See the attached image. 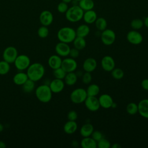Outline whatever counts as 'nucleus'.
Instances as JSON below:
<instances>
[{
    "label": "nucleus",
    "mask_w": 148,
    "mask_h": 148,
    "mask_svg": "<svg viewBox=\"0 0 148 148\" xmlns=\"http://www.w3.org/2000/svg\"><path fill=\"white\" fill-rule=\"evenodd\" d=\"M37 34L39 38H43V39L46 38L49 35V30L47 26L42 25L38 28V29L37 31Z\"/></svg>",
    "instance_id": "e433bc0d"
},
{
    "label": "nucleus",
    "mask_w": 148,
    "mask_h": 148,
    "mask_svg": "<svg viewBox=\"0 0 148 148\" xmlns=\"http://www.w3.org/2000/svg\"><path fill=\"white\" fill-rule=\"evenodd\" d=\"M97 18V13L92 9L84 11L83 16V20L87 24H91L94 23Z\"/></svg>",
    "instance_id": "6ab92c4d"
},
{
    "label": "nucleus",
    "mask_w": 148,
    "mask_h": 148,
    "mask_svg": "<svg viewBox=\"0 0 148 148\" xmlns=\"http://www.w3.org/2000/svg\"><path fill=\"white\" fill-rule=\"evenodd\" d=\"M65 84L63 80L55 78L50 82L49 86L53 93H59L64 90Z\"/></svg>",
    "instance_id": "2eb2a0df"
},
{
    "label": "nucleus",
    "mask_w": 148,
    "mask_h": 148,
    "mask_svg": "<svg viewBox=\"0 0 148 148\" xmlns=\"http://www.w3.org/2000/svg\"><path fill=\"white\" fill-rule=\"evenodd\" d=\"M77 113L75 110H70L68 114H67V118L68 120L71 121H76V119H77Z\"/></svg>",
    "instance_id": "79ce46f5"
},
{
    "label": "nucleus",
    "mask_w": 148,
    "mask_h": 148,
    "mask_svg": "<svg viewBox=\"0 0 148 148\" xmlns=\"http://www.w3.org/2000/svg\"><path fill=\"white\" fill-rule=\"evenodd\" d=\"M90 32V28L88 24H83L77 27L76 29V34L77 36L82 38L86 37Z\"/></svg>",
    "instance_id": "393cba45"
},
{
    "label": "nucleus",
    "mask_w": 148,
    "mask_h": 148,
    "mask_svg": "<svg viewBox=\"0 0 148 148\" xmlns=\"http://www.w3.org/2000/svg\"><path fill=\"white\" fill-rule=\"evenodd\" d=\"M45 72L44 66L39 62L31 64L27 69V74L28 79L35 82L40 80L43 77Z\"/></svg>",
    "instance_id": "f257e3e1"
},
{
    "label": "nucleus",
    "mask_w": 148,
    "mask_h": 148,
    "mask_svg": "<svg viewBox=\"0 0 148 148\" xmlns=\"http://www.w3.org/2000/svg\"><path fill=\"white\" fill-rule=\"evenodd\" d=\"M10 64L5 60L0 61V75H6L10 71Z\"/></svg>",
    "instance_id": "72a5a7b5"
},
{
    "label": "nucleus",
    "mask_w": 148,
    "mask_h": 148,
    "mask_svg": "<svg viewBox=\"0 0 148 148\" xmlns=\"http://www.w3.org/2000/svg\"><path fill=\"white\" fill-rule=\"evenodd\" d=\"M126 111L130 115H134L138 113V104L135 102H130L126 106Z\"/></svg>",
    "instance_id": "2f4dec72"
},
{
    "label": "nucleus",
    "mask_w": 148,
    "mask_h": 148,
    "mask_svg": "<svg viewBox=\"0 0 148 148\" xmlns=\"http://www.w3.org/2000/svg\"><path fill=\"white\" fill-rule=\"evenodd\" d=\"M18 56V51L14 46H8L6 47L2 54L3 60L9 64L14 63L16 57Z\"/></svg>",
    "instance_id": "6e6552de"
},
{
    "label": "nucleus",
    "mask_w": 148,
    "mask_h": 148,
    "mask_svg": "<svg viewBox=\"0 0 148 148\" xmlns=\"http://www.w3.org/2000/svg\"><path fill=\"white\" fill-rule=\"evenodd\" d=\"M57 36L60 42L70 43L76 36V30L70 27H64L58 31Z\"/></svg>",
    "instance_id": "f03ea898"
},
{
    "label": "nucleus",
    "mask_w": 148,
    "mask_h": 148,
    "mask_svg": "<svg viewBox=\"0 0 148 148\" xmlns=\"http://www.w3.org/2000/svg\"><path fill=\"white\" fill-rule=\"evenodd\" d=\"M57 10L60 13H65V12L68 9L69 7L67 3H65L64 2H60L57 5Z\"/></svg>",
    "instance_id": "ea45409f"
},
{
    "label": "nucleus",
    "mask_w": 148,
    "mask_h": 148,
    "mask_svg": "<svg viewBox=\"0 0 148 148\" xmlns=\"http://www.w3.org/2000/svg\"><path fill=\"white\" fill-rule=\"evenodd\" d=\"M130 25L132 29L139 30L141 29L144 25L143 20L140 18H134L131 21Z\"/></svg>",
    "instance_id": "473e14b6"
},
{
    "label": "nucleus",
    "mask_w": 148,
    "mask_h": 148,
    "mask_svg": "<svg viewBox=\"0 0 148 148\" xmlns=\"http://www.w3.org/2000/svg\"><path fill=\"white\" fill-rule=\"evenodd\" d=\"M121 146V145L119 144V143H114L113 145H111V147L112 148H120Z\"/></svg>",
    "instance_id": "49530a36"
},
{
    "label": "nucleus",
    "mask_w": 148,
    "mask_h": 148,
    "mask_svg": "<svg viewBox=\"0 0 148 148\" xmlns=\"http://www.w3.org/2000/svg\"><path fill=\"white\" fill-rule=\"evenodd\" d=\"M78 5L84 12L93 9L94 2L92 0H81L79 2Z\"/></svg>",
    "instance_id": "cd10ccee"
},
{
    "label": "nucleus",
    "mask_w": 148,
    "mask_h": 148,
    "mask_svg": "<svg viewBox=\"0 0 148 148\" xmlns=\"http://www.w3.org/2000/svg\"><path fill=\"white\" fill-rule=\"evenodd\" d=\"M97 66L96 60L92 57L86 58L83 63V69L85 72H92L95 70Z\"/></svg>",
    "instance_id": "f3484780"
},
{
    "label": "nucleus",
    "mask_w": 148,
    "mask_h": 148,
    "mask_svg": "<svg viewBox=\"0 0 148 148\" xmlns=\"http://www.w3.org/2000/svg\"><path fill=\"white\" fill-rule=\"evenodd\" d=\"M138 113L143 118L148 119V99H143L138 103Z\"/></svg>",
    "instance_id": "a211bd4d"
},
{
    "label": "nucleus",
    "mask_w": 148,
    "mask_h": 148,
    "mask_svg": "<svg viewBox=\"0 0 148 148\" xmlns=\"http://www.w3.org/2000/svg\"><path fill=\"white\" fill-rule=\"evenodd\" d=\"M73 44L75 48L79 50H82L86 46V40L85 38L76 36L73 41Z\"/></svg>",
    "instance_id": "bb28decb"
},
{
    "label": "nucleus",
    "mask_w": 148,
    "mask_h": 148,
    "mask_svg": "<svg viewBox=\"0 0 148 148\" xmlns=\"http://www.w3.org/2000/svg\"><path fill=\"white\" fill-rule=\"evenodd\" d=\"M6 147V143L2 140H0V148H5Z\"/></svg>",
    "instance_id": "de8ad7c7"
},
{
    "label": "nucleus",
    "mask_w": 148,
    "mask_h": 148,
    "mask_svg": "<svg viewBox=\"0 0 148 148\" xmlns=\"http://www.w3.org/2000/svg\"><path fill=\"white\" fill-rule=\"evenodd\" d=\"M79 51L80 50H77V49H76L75 47H73L72 49H71L69 56H70V57L75 59V58H77L79 57V54H80Z\"/></svg>",
    "instance_id": "37998d69"
},
{
    "label": "nucleus",
    "mask_w": 148,
    "mask_h": 148,
    "mask_svg": "<svg viewBox=\"0 0 148 148\" xmlns=\"http://www.w3.org/2000/svg\"><path fill=\"white\" fill-rule=\"evenodd\" d=\"M14 64L15 67L20 71L27 69L31 64V61L29 57L25 54L18 55L16 57Z\"/></svg>",
    "instance_id": "0eeeda50"
},
{
    "label": "nucleus",
    "mask_w": 148,
    "mask_h": 148,
    "mask_svg": "<svg viewBox=\"0 0 148 148\" xmlns=\"http://www.w3.org/2000/svg\"><path fill=\"white\" fill-rule=\"evenodd\" d=\"M52 91L49 85L42 84L35 90V95L37 99L42 103H47L52 98Z\"/></svg>",
    "instance_id": "7ed1b4c3"
},
{
    "label": "nucleus",
    "mask_w": 148,
    "mask_h": 148,
    "mask_svg": "<svg viewBox=\"0 0 148 148\" xmlns=\"http://www.w3.org/2000/svg\"><path fill=\"white\" fill-rule=\"evenodd\" d=\"M95 25L98 31H102L106 29L108 23L106 20L103 17H97L95 21Z\"/></svg>",
    "instance_id": "c756f323"
},
{
    "label": "nucleus",
    "mask_w": 148,
    "mask_h": 148,
    "mask_svg": "<svg viewBox=\"0 0 148 148\" xmlns=\"http://www.w3.org/2000/svg\"><path fill=\"white\" fill-rule=\"evenodd\" d=\"M100 91V88L97 84L93 83L88 85L86 89V92L88 96L96 97L99 94Z\"/></svg>",
    "instance_id": "c85d7f7f"
},
{
    "label": "nucleus",
    "mask_w": 148,
    "mask_h": 148,
    "mask_svg": "<svg viewBox=\"0 0 148 148\" xmlns=\"http://www.w3.org/2000/svg\"><path fill=\"white\" fill-rule=\"evenodd\" d=\"M94 130L93 125L91 124L87 123L81 127L80 129V134L83 137L91 136Z\"/></svg>",
    "instance_id": "b1692460"
},
{
    "label": "nucleus",
    "mask_w": 148,
    "mask_h": 148,
    "mask_svg": "<svg viewBox=\"0 0 148 148\" xmlns=\"http://www.w3.org/2000/svg\"><path fill=\"white\" fill-rule=\"evenodd\" d=\"M82 82L85 84H88L91 83L92 80V76L90 72H85L83 73L82 76Z\"/></svg>",
    "instance_id": "58836bf2"
},
{
    "label": "nucleus",
    "mask_w": 148,
    "mask_h": 148,
    "mask_svg": "<svg viewBox=\"0 0 148 148\" xmlns=\"http://www.w3.org/2000/svg\"><path fill=\"white\" fill-rule=\"evenodd\" d=\"M84 103L86 108L91 112H96L100 108L98 98L94 96H87Z\"/></svg>",
    "instance_id": "9b49d317"
},
{
    "label": "nucleus",
    "mask_w": 148,
    "mask_h": 148,
    "mask_svg": "<svg viewBox=\"0 0 148 148\" xmlns=\"http://www.w3.org/2000/svg\"><path fill=\"white\" fill-rule=\"evenodd\" d=\"M53 15L52 13L47 10L42 11L39 15V21L42 25L49 26L53 21Z\"/></svg>",
    "instance_id": "4468645a"
},
{
    "label": "nucleus",
    "mask_w": 148,
    "mask_h": 148,
    "mask_svg": "<svg viewBox=\"0 0 148 148\" xmlns=\"http://www.w3.org/2000/svg\"><path fill=\"white\" fill-rule=\"evenodd\" d=\"M80 145L83 148H97V142L91 136L83 137L80 142Z\"/></svg>",
    "instance_id": "5701e85b"
},
{
    "label": "nucleus",
    "mask_w": 148,
    "mask_h": 148,
    "mask_svg": "<svg viewBox=\"0 0 148 148\" xmlns=\"http://www.w3.org/2000/svg\"><path fill=\"white\" fill-rule=\"evenodd\" d=\"M127 39L130 43L134 45H138L142 42L143 36L138 30L132 29L127 33Z\"/></svg>",
    "instance_id": "1a4fd4ad"
},
{
    "label": "nucleus",
    "mask_w": 148,
    "mask_h": 148,
    "mask_svg": "<svg viewBox=\"0 0 148 148\" xmlns=\"http://www.w3.org/2000/svg\"><path fill=\"white\" fill-rule=\"evenodd\" d=\"M91 137L93 138L97 142L103 138L102 133L98 130H94L91 135Z\"/></svg>",
    "instance_id": "a19ab883"
},
{
    "label": "nucleus",
    "mask_w": 148,
    "mask_h": 148,
    "mask_svg": "<svg viewBox=\"0 0 148 148\" xmlns=\"http://www.w3.org/2000/svg\"><path fill=\"white\" fill-rule=\"evenodd\" d=\"M143 23H144V25L148 28V16L145 18L143 20Z\"/></svg>",
    "instance_id": "a18cd8bd"
},
{
    "label": "nucleus",
    "mask_w": 148,
    "mask_h": 148,
    "mask_svg": "<svg viewBox=\"0 0 148 148\" xmlns=\"http://www.w3.org/2000/svg\"><path fill=\"white\" fill-rule=\"evenodd\" d=\"M21 86L22 90L24 92L30 93L35 89V82L28 79Z\"/></svg>",
    "instance_id": "7c9ffc66"
},
{
    "label": "nucleus",
    "mask_w": 148,
    "mask_h": 148,
    "mask_svg": "<svg viewBox=\"0 0 148 148\" xmlns=\"http://www.w3.org/2000/svg\"><path fill=\"white\" fill-rule=\"evenodd\" d=\"M84 11L79 5H72L65 12L66 19L71 23H76L83 18Z\"/></svg>",
    "instance_id": "20e7f679"
},
{
    "label": "nucleus",
    "mask_w": 148,
    "mask_h": 148,
    "mask_svg": "<svg viewBox=\"0 0 148 148\" xmlns=\"http://www.w3.org/2000/svg\"><path fill=\"white\" fill-rule=\"evenodd\" d=\"M112 76L116 80H120L124 76V72L121 68H114L111 71Z\"/></svg>",
    "instance_id": "f704fd0d"
},
{
    "label": "nucleus",
    "mask_w": 148,
    "mask_h": 148,
    "mask_svg": "<svg viewBox=\"0 0 148 148\" xmlns=\"http://www.w3.org/2000/svg\"><path fill=\"white\" fill-rule=\"evenodd\" d=\"M102 68L106 72H111L115 68V61L110 56H105L101 60Z\"/></svg>",
    "instance_id": "f8f14e48"
},
{
    "label": "nucleus",
    "mask_w": 148,
    "mask_h": 148,
    "mask_svg": "<svg viewBox=\"0 0 148 148\" xmlns=\"http://www.w3.org/2000/svg\"><path fill=\"white\" fill-rule=\"evenodd\" d=\"M62 2H64L65 3H69L70 2H71L72 1V0H62Z\"/></svg>",
    "instance_id": "8fccbe9b"
},
{
    "label": "nucleus",
    "mask_w": 148,
    "mask_h": 148,
    "mask_svg": "<svg viewBox=\"0 0 148 148\" xmlns=\"http://www.w3.org/2000/svg\"><path fill=\"white\" fill-rule=\"evenodd\" d=\"M116 34L114 31L111 29H105L102 31L101 34V40L102 43L106 45H112L116 40Z\"/></svg>",
    "instance_id": "423d86ee"
},
{
    "label": "nucleus",
    "mask_w": 148,
    "mask_h": 148,
    "mask_svg": "<svg viewBox=\"0 0 148 148\" xmlns=\"http://www.w3.org/2000/svg\"><path fill=\"white\" fill-rule=\"evenodd\" d=\"M61 67L66 73L74 72L77 67V63L75 59L73 58H65L62 60Z\"/></svg>",
    "instance_id": "9d476101"
},
{
    "label": "nucleus",
    "mask_w": 148,
    "mask_h": 148,
    "mask_svg": "<svg viewBox=\"0 0 148 148\" xmlns=\"http://www.w3.org/2000/svg\"><path fill=\"white\" fill-rule=\"evenodd\" d=\"M66 74V72L61 67L53 69V76L56 79L64 80Z\"/></svg>",
    "instance_id": "c9c22d12"
},
{
    "label": "nucleus",
    "mask_w": 148,
    "mask_h": 148,
    "mask_svg": "<svg viewBox=\"0 0 148 148\" xmlns=\"http://www.w3.org/2000/svg\"><path fill=\"white\" fill-rule=\"evenodd\" d=\"M110 142L104 138H102L101 139L97 142V147L98 148H110Z\"/></svg>",
    "instance_id": "4c0bfd02"
},
{
    "label": "nucleus",
    "mask_w": 148,
    "mask_h": 148,
    "mask_svg": "<svg viewBox=\"0 0 148 148\" xmlns=\"http://www.w3.org/2000/svg\"><path fill=\"white\" fill-rule=\"evenodd\" d=\"M3 128H4V127H3V124L0 123V132L3 130Z\"/></svg>",
    "instance_id": "09e8293b"
},
{
    "label": "nucleus",
    "mask_w": 148,
    "mask_h": 148,
    "mask_svg": "<svg viewBox=\"0 0 148 148\" xmlns=\"http://www.w3.org/2000/svg\"><path fill=\"white\" fill-rule=\"evenodd\" d=\"M71 48L68 43L60 42L57 43L55 46V51L57 55L60 57H66L69 56Z\"/></svg>",
    "instance_id": "ddd939ff"
},
{
    "label": "nucleus",
    "mask_w": 148,
    "mask_h": 148,
    "mask_svg": "<svg viewBox=\"0 0 148 148\" xmlns=\"http://www.w3.org/2000/svg\"><path fill=\"white\" fill-rule=\"evenodd\" d=\"M86 90L83 88H76L70 94V99L75 104L83 103L87 97Z\"/></svg>",
    "instance_id": "39448f33"
},
{
    "label": "nucleus",
    "mask_w": 148,
    "mask_h": 148,
    "mask_svg": "<svg viewBox=\"0 0 148 148\" xmlns=\"http://www.w3.org/2000/svg\"><path fill=\"white\" fill-rule=\"evenodd\" d=\"M76 1H77V2H79V1H81V0H76Z\"/></svg>",
    "instance_id": "3c124183"
},
{
    "label": "nucleus",
    "mask_w": 148,
    "mask_h": 148,
    "mask_svg": "<svg viewBox=\"0 0 148 148\" xmlns=\"http://www.w3.org/2000/svg\"><path fill=\"white\" fill-rule=\"evenodd\" d=\"M28 79V77L27 73L23 72L16 73L13 77L14 83L17 86H22Z\"/></svg>",
    "instance_id": "4be33fe9"
},
{
    "label": "nucleus",
    "mask_w": 148,
    "mask_h": 148,
    "mask_svg": "<svg viewBox=\"0 0 148 148\" xmlns=\"http://www.w3.org/2000/svg\"><path fill=\"white\" fill-rule=\"evenodd\" d=\"M100 107L104 109H109L112 108V104L114 102L112 97L108 94H101L98 98Z\"/></svg>",
    "instance_id": "dca6fc26"
},
{
    "label": "nucleus",
    "mask_w": 148,
    "mask_h": 148,
    "mask_svg": "<svg viewBox=\"0 0 148 148\" xmlns=\"http://www.w3.org/2000/svg\"><path fill=\"white\" fill-rule=\"evenodd\" d=\"M141 86L143 90L148 91V79H144L142 80Z\"/></svg>",
    "instance_id": "c03bdc74"
},
{
    "label": "nucleus",
    "mask_w": 148,
    "mask_h": 148,
    "mask_svg": "<svg viewBox=\"0 0 148 148\" xmlns=\"http://www.w3.org/2000/svg\"><path fill=\"white\" fill-rule=\"evenodd\" d=\"M77 76L74 72L66 73L64 80L65 84L71 86L75 84L77 80Z\"/></svg>",
    "instance_id": "a878e982"
},
{
    "label": "nucleus",
    "mask_w": 148,
    "mask_h": 148,
    "mask_svg": "<svg viewBox=\"0 0 148 148\" xmlns=\"http://www.w3.org/2000/svg\"><path fill=\"white\" fill-rule=\"evenodd\" d=\"M77 129V124L76 121L68 120L66 121L63 127L64 131L69 135L74 134Z\"/></svg>",
    "instance_id": "412c9836"
},
{
    "label": "nucleus",
    "mask_w": 148,
    "mask_h": 148,
    "mask_svg": "<svg viewBox=\"0 0 148 148\" xmlns=\"http://www.w3.org/2000/svg\"><path fill=\"white\" fill-rule=\"evenodd\" d=\"M62 60L61 57L58 55H51L48 59V65L52 69H55L61 67Z\"/></svg>",
    "instance_id": "aec40b11"
}]
</instances>
